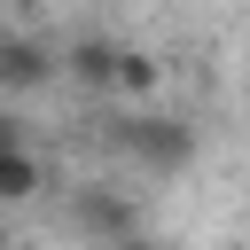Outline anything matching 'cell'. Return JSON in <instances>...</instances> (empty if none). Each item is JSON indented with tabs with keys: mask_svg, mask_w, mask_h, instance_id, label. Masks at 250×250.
<instances>
[{
	"mask_svg": "<svg viewBox=\"0 0 250 250\" xmlns=\"http://www.w3.org/2000/svg\"><path fill=\"white\" fill-rule=\"evenodd\" d=\"M8 148H31V141H23V125H16L8 109H0V156H8Z\"/></svg>",
	"mask_w": 250,
	"mask_h": 250,
	"instance_id": "cell-7",
	"label": "cell"
},
{
	"mask_svg": "<svg viewBox=\"0 0 250 250\" xmlns=\"http://www.w3.org/2000/svg\"><path fill=\"white\" fill-rule=\"evenodd\" d=\"M156 86H164V62H156V55H141V47H125V55H117L109 94H133V102H141V94H156Z\"/></svg>",
	"mask_w": 250,
	"mask_h": 250,
	"instance_id": "cell-6",
	"label": "cell"
},
{
	"mask_svg": "<svg viewBox=\"0 0 250 250\" xmlns=\"http://www.w3.org/2000/svg\"><path fill=\"white\" fill-rule=\"evenodd\" d=\"M0 250H8V242H0Z\"/></svg>",
	"mask_w": 250,
	"mask_h": 250,
	"instance_id": "cell-10",
	"label": "cell"
},
{
	"mask_svg": "<svg viewBox=\"0 0 250 250\" xmlns=\"http://www.w3.org/2000/svg\"><path fill=\"white\" fill-rule=\"evenodd\" d=\"M109 148L141 172H188L195 164V125L164 117V109H133V117H109Z\"/></svg>",
	"mask_w": 250,
	"mask_h": 250,
	"instance_id": "cell-1",
	"label": "cell"
},
{
	"mask_svg": "<svg viewBox=\"0 0 250 250\" xmlns=\"http://www.w3.org/2000/svg\"><path fill=\"white\" fill-rule=\"evenodd\" d=\"M117 39H70L62 47V78L70 86H94V94H109V78H117Z\"/></svg>",
	"mask_w": 250,
	"mask_h": 250,
	"instance_id": "cell-4",
	"label": "cell"
},
{
	"mask_svg": "<svg viewBox=\"0 0 250 250\" xmlns=\"http://www.w3.org/2000/svg\"><path fill=\"white\" fill-rule=\"evenodd\" d=\"M39 188H47L39 156H31V148H8V156H0V203H31Z\"/></svg>",
	"mask_w": 250,
	"mask_h": 250,
	"instance_id": "cell-5",
	"label": "cell"
},
{
	"mask_svg": "<svg viewBox=\"0 0 250 250\" xmlns=\"http://www.w3.org/2000/svg\"><path fill=\"white\" fill-rule=\"evenodd\" d=\"M62 78V47L31 39V31H0V94H39Z\"/></svg>",
	"mask_w": 250,
	"mask_h": 250,
	"instance_id": "cell-3",
	"label": "cell"
},
{
	"mask_svg": "<svg viewBox=\"0 0 250 250\" xmlns=\"http://www.w3.org/2000/svg\"><path fill=\"white\" fill-rule=\"evenodd\" d=\"M0 8H8V0H0Z\"/></svg>",
	"mask_w": 250,
	"mask_h": 250,
	"instance_id": "cell-9",
	"label": "cell"
},
{
	"mask_svg": "<svg viewBox=\"0 0 250 250\" xmlns=\"http://www.w3.org/2000/svg\"><path fill=\"white\" fill-rule=\"evenodd\" d=\"M109 250H172V242H156V234L141 227V234H125V242H109Z\"/></svg>",
	"mask_w": 250,
	"mask_h": 250,
	"instance_id": "cell-8",
	"label": "cell"
},
{
	"mask_svg": "<svg viewBox=\"0 0 250 250\" xmlns=\"http://www.w3.org/2000/svg\"><path fill=\"white\" fill-rule=\"evenodd\" d=\"M62 227H70L86 250H109V242L141 234V203H133L117 180H78V188L62 195Z\"/></svg>",
	"mask_w": 250,
	"mask_h": 250,
	"instance_id": "cell-2",
	"label": "cell"
}]
</instances>
